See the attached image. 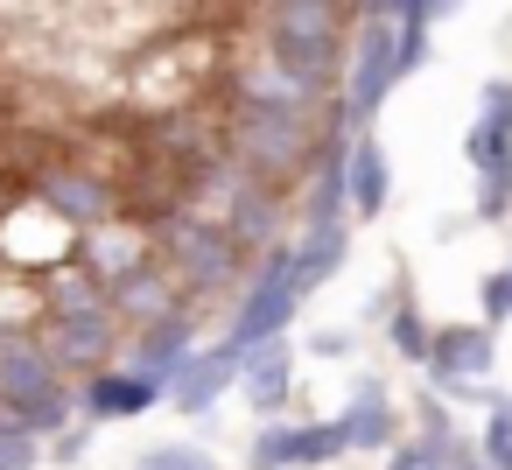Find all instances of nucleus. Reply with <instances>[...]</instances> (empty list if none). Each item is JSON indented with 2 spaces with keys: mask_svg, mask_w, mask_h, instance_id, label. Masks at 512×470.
Instances as JSON below:
<instances>
[{
  "mask_svg": "<svg viewBox=\"0 0 512 470\" xmlns=\"http://www.w3.org/2000/svg\"><path fill=\"white\" fill-rule=\"evenodd\" d=\"M155 260H169V274L183 281V295L197 302V309H211L218 295H232V288H246V246L218 225V218H204V211H176V218H162L155 232Z\"/></svg>",
  "mask_w": 512,
  "mask_h": 470,
  "instance_id": "f257e3e1",
  "label": "nucleus"
},
{
  "mask_svg": "<svg viewBox=\"0 0 512 470\" xmlns=\"http://www.w3.org/2000/svg\"><path fill=\"white\" fill-rule=\"evenodd\" d=\"M344 29H351V0H267V64L337 92Z\"/></svg>",
  "mask_w": 512,
  "mask_h": 470,
  "instance_id": "f03ea898",
  "label": "nucleus"
},
{
  "mask_svg": "<svg viewBox=\"0 0 512 470\" xmlns=\"http://www.w3.org/2000/svg\"><path fill=\"white\" fill-rule=\"evenodd\" d=\"M225 155L239 169H253L260 183L274 190H295L309 169H316V120L302 113H260V106H239L232 127H225Z\"/></svg>",
  "mask_w": 512,
  "mask_h": 470,
  "instance_id": "7ed1b4c3",
  "label": "nucleus"
},
{
  "mask_svg": "<svg viewBox=\"0 0 512 470\" xmlns=\"http://www.w3.org/2000/svg\"><path fill=\"white\" fill-rule=\"evenodd\" d=\"M197 351H204V309H197V302H183V309H169V316H155V323L127 330L120 365H134L141 379L169 386V379H176V372H183Z\"/></svg>",
  "mask_w": 512,
  "mask_h": 470,
  "instance_id": "20e7f679",
  "label": "nucleus"
},
{
  "mask_svg": "<svg viewBox=\"0 0 512 470\" xmlns=\"http://www.w3.org/2000/svg\"><path fill=\"white\" fill-rule=\"evenodd\" d=\"M344 456L351 449H344L330 414L323 421H260L246 442V470H330Z\"/></svg>",
  "mask_w": 512,
  "mask_h": 470,
  "instance_id": "39448f33",
  "label": "nucleus"
},
{
  "mask_svg": "<svg viewBox=\"0 0 512 470\" xmlns=\"http://www.w3.org/2000/svg\"><path fill=\"white\" fill-rule=\"evenodd\" d=\"M36 330H43L50 358L64 365V379H92V372L120 365V344H127V330H120L113 309H92V316H43Z\"/></svg>",
  "mask_w": 512,
  "mask_h": 470,
  "instance_id": "423d86ee",
  "label": "nucleus"
},
{
  "mask_svg": "<svg viewBox=\"0 0 512 470\" xmlns=\"http://www.w3.org/2000/svg\"><path fill=\"white\" fill-rule=\"evenodd\" d=\"M295 379H302V351H295V337L253 344L246 365H239V400H246L260 421H281V414L295 407Z\"/></svg>",
  "mask_w": 512,
  "mask_h": 470,
  "instance_id": "0eeeda50",
  "label": "nucleus"
},
{
  "mask_svg": "<svg viewBox=\"0 0 512 470\" xmlns=\"http://www.w3.org/2000/svg\"><path fill=\"white\" fill-rule=\"evenodd\" d=\"M491 365H498V330L470 316V323H435V351H428L421 379H428V393H442L449 379H491Z\"/></svg>",
  "mask_w": 512,
  "mask_h": 470,
  "instance_id": "6e6552de",
  "label": "nucleus"
},
{
  "mask_svg": "<svg viewBox=\"0 0 512 470\" xmlns=\"http://www.w3.org/2000/svg\"><path fill=\"white\" fill-rule=\"evenodd\" d=\"M239 365H246V351H232L225 337H211V344H204V351H197L169 386H162V400H169L183 421H197V414H211V407L239 386Z\"/></svg>",
  "mask_w": 512,
  "mask_h": 470,
  "instance_id": "1a4fd4ad",
  "label": "nucleus"
},
{
  "mask_svg": "<svg viewBox=\"0 0 512 470\" xmlns=\"http://www.w3.org/2000/svg\"><path fill=\"white\" fill-rule=\"evenodd\" d=\"M36 197H43V211H57L71 232H99V225L120 218V190H113L106 176H92V169H50Z\"/></svg>",
  "mask_w": 512,
  "mask_h": 470,
  "instance_id": "9d476101",
  "label": "nucleus"
},
{
  "mask_svg": "<svg viewBox=\"0 0 512 470\" xmlns=\"http://www.w3.org/2000/svg\"><path fill=\"white\" fill-rule=\"evenodd\" d=\"M330 421H337V435H344L351 456H358V449H365V456H386V449L400 442V400H393L379 379H358Z\"/></svg>",
  "mask_w": 512,
  "mask_h": 470,
  "instance_id": "9b49d317",
  "label": "nucleus"
},
{
  "mask_svg": "<svg viewBox=\"0 0 512 470\" xmlns=\"http://www.w3.org/2000/svg\"><path fill=\"white\" fill-rule=\"evenodd\" d=\"M50 386H64V365L50 358L43 330H0V407H22Z\"/></svg>",
  "mask_w": 512,
  "mask_h": 470,
  "instance_id": "f8f14e48",
  "label": "nucleus"
},
{
  "mask_svg": "<svg viewBox=\"0 0 512 470\" xmlns=\"http://www.w3.org/2000/svg\"><path fill=\"white\" fill-rule=\"evenodd\" d=\"M148 407H162V386L155 379H141L134 365H106V372H92L85 386H78V414L85 421H141Z\"/></svg>",
  "mask_w": 512,
  "mask_h": 470,
  "instance_id": "ddd939ff",
  "label": "nucleus"
},
{
  "mask_svg": "<svg viewBox=\"0 0 512 470\" xmlns=\"http://www.w3.org/2000/svg\"><path fill=\"white\" fill-rule=\"evenodd\" d=\"M190 295H183V281L169 274V260H148V267H134L127 281H113L106 288V309L120 316V330H141V323H155V316H169V309H183Z\"/></svg>",
  "mask_w": 512,
  "mask_h": 470,
  "instance_id": "4468645a",
  "label": "nucleus"
},
{
  "mask_svg": "<svg viewBox=\"0 0 512 470\" xmlns=\"http://www.w3.org/2000/svg\"><path fill=\"white\" fill-rule=\"evenodd\" d=\"M344 260H351V225H309V232H295V288L302 295L330 288L344 274Z\"/></svg>",
  "mask_w": 512,
  "mask_h": 470,
  "instance_id": "2eb2a0df",
  "label": "nucleus"
},
{
  "mask_svg": "<svg viewBox=\"0 0 512 470\" xmlns=\"http://www.w3.org/2000/svg\"><path fill=\"white\" fill-rule=\"evenodd\" d=\"M92 309H106V281L85 260H64L43 274V316H92Z\"/></svg>",
  "mask_w": 512,
  "mask_h": 470,
  "instance_id": "dca6fc26",
  "label": "nucleus"
},
{
  "mask_svg": "<svg viewBox=\"0 0 512 470\" xmlns=\"http://www.w3.org/2000/svg\"><path fill=\"white\" fill-rule=\"evenodd\" d=\"M386 344L400 351V365H428V351H435V323L421 316V302H414L407 274L393 281V302H386Z\"/></svg>",
  "mask_w": 512,
  "mask_h": 470,
  "instance_id": "f3484780",
  "label": "nucleus"
},
{
  "mask_svg": "<svg viewBox=\"0 0 512 470\" xmlns=\"http://www.w3.org/2000/svg\"><path fill=\"white\" fill-rule=\"evenodd\" d=\"M344 197H351V218H379V211H386V197H393L386 155H379V141H365V134H358V148H351V169H344Z\"/></svg>",
  "mask_w": 512,
  "mask_h": 470,
  "instance_id": "a211bd4d",
  "label": "nucleus"
},
{
  "mask_svg": "<svg viewBox=\"0 0 512 470\" xmlns=\"http://www.w3.org/2000/svg\"><path fill=\"white\" fill-rule=\"evenodd\" d=\"M71 421H78V393H71V379H64V386H50V393H36V400H22V407H8V428L36 435L43 449H50Z\"/></svg>",
  "mask_w": 512,
  "mask_h": 470,
  "instance_id": "6ab92c4d",
  "label": "nucleus"
},
{
  "mask_svg": "<svg viewBox=\"0 0 512 470\" xmlns=\"http://www.w3.org/2000/svg\"><path fill=\"white\" fill-rule=\"evenodd\" d=\"M512 155V85H491L484 106H477V127H470V162L491 169Z\"/></svg>",
  "mask_w": 512,
  "mask_h": 470,
  "instance_id": "aec40b11",
  "label": "nucleus"
},
{
  "mask_svg": "<svg viewBox=\"0 0 512 470\" xmlns=\"http://www.w3.org/2000/svg\"><path fill=\"white\" fill-rule=\"evenodd\" d=\"M414 435H421V442H428L442 463L463 449V435H456V407H449L442 393H421V400H414Z\"/></svg>",
  "mask_w": 512,
  "mask_h": 470,
  "instance_id": "412c9836",
  "label": "nucleus"
},
{
  "mask_svg": "<svg viewBox=\"0 0 512 470\" xmlns=\"http://www.w3.org/2000/svg\"><path fill=\"white\" fill-rule=\"evenodd\" d=\"M127 470H218V456H211L204 442H155V449H141Z\"/></svg>",
  "mask_w": 512,
  "mask_h": 470,
  "instance_id": "4be33fe9",
  "label": "nucleus"
},
{
  "mask_svg": "<svg viewBox=\"0 0 512 470\" xmlns=\"http://www.w3.org/2000/svg\"><path fill=\"white\" fill-rule=\"evenodd\" d=\"M491 470H512V393H498V407H484V435H477Z\"/></svg>",
  "mask_w": 512,
  "mask_h": 470,
  "instance_id": "5701e85b",
  "label": "nucleus"
},
{
  "mask_svg": "<svg viewBox=\"0 0 512 470\" xmlns=\"http://www.w3.org/2000/svg\"><path fill=\"white\" fill-rule=\"evenodd\" d=\"M477 323H491V330L512 323V274H505V267H491V274L477 281Z\"/></svg>",
  "mask_w": 512,
  "mask_h": 470,
  "instance_id": "b1692460",
  "label": "nucleus"
},
{
  "mask_svg": "<svg viewBox=\"0 0 512 470\" xmlns=\"http://www.w3.org/2000/svg\"><path fill=\"white\" fill-rule=\"evenodd\" d=\"M386 470H449V463H442L421 435H400V442L386 449Z\"/></svg>",
  "mask_w": 512,
  "mask_h": 470,
  "instance_id": "393cba45",
  "label": "nucleus"
},
{
  "mask_svg": "<svg viewBox=\"0 0 512 470\" xmlns=\"http://www.w3.org/2000/svg\"><path fill=\"white\" fill-rule=\"evenodd\" d=\"M36 463H43V442L36 435H22V428L0 435V470H36Z\"/></svg>",
  "mask_w": 512,
  "mask_h": 470,
  "instance_id": "a878e982",
  "label": "nucleus"
},
{
  "mask_svg": "<svg viewBox=\"0 0 512 470\" xmlns=\"http://www.w3.org/2000/svg\"><path fill=\"white\" fill-rule=\"evenodd\" d=\"M92 435H99V421H85V414H78V421H71V428H64V435H57L43 456H57V463H78V456L92 449Z\"/></svg>",
  "mask_w": 512,
  "mask_h": 470,
  "instance_id": "bb28decb",
  "label": "nucleus"
},
{
  "mask_svg": "<svg viewBox=\"0 0 512 470\" xmlns=\"http://www.w3.org/2000/svg\"><path fill=\"white\" fill-rule=\"evenodd\" d=\"M309 351H316V358H351V330H316Z\"/></svg>",
  "mask_w": 512,
  "mask_h": 470,
  "instance_id": "cd10ccee",
  "label": "nucleus"
},
{
  "mask_svg": "<svg viewBox=\"0 0 512 470\" xmlns=\"http://www.w3.org/2000/svg\"><path fill=\"white\" fill-rule=\"evenodd\" d=\"M449 470H491V463H484V449H477V442H463V449L449 456Z\"/></svg>",
  "mask_w": 512,
  "mask_h": 470,
  "instance_id": "c85d7f7f",
  "label": "nucleus"
},
{
  "mask_svg": "<svg viewBox=\"0 0 512 470\" xmlns=\"http://www.w3.org/2000/svg\"><path fill=\"white\" fill-rule=\"evenodd\" d=\"M0 435H8V407H0Z\"/></svg>",
  "mask_w": 512,
  "mask_h": 470,
  "instance_id": "c756f323",
  "label": "nucleus"
}]
</instances>
